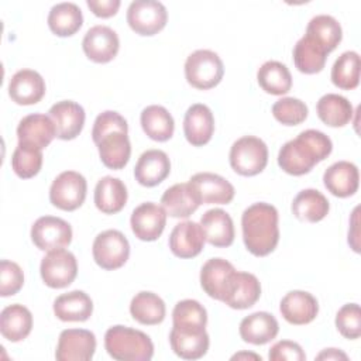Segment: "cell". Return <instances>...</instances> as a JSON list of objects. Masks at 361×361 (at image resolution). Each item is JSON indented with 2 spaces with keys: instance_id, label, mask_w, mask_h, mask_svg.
<instances>
[{
  "instance_id": "obj_1",
  "label": "cell",
  "mask_w": 361,
  "mask_h": 361,
  "mask_svg": "<svg viewBox=\"0 0 361 361\" xmlns=\"http://www.w3.org/2000/svg\"><path fill=\"white\" fill-rule=\"evenodd\" d=\"M333 149L331 140L319 130H305L296 138L285 142L278 152L279 168L293 176L309 173L324 161Z\"/></svg>"
},
{
  "instance_id": "obj_2",
  "label": "cell",
  "mask_w": 361,
  "mask_h": 361,
  "mask_svg": "<svg viewBox=\"0 0 361 361\" xmlns=\"http://www.w3.org/2000/svg\"><path fill=\"white\" fill-rule=\"evenodd\" d=\"M278 210L275 206L258 202L248 206L241 216L243 241L255 257H267L279 241Z\"/></svg>"
},
{
  "instance_id": "obj_3",
  "label": "cell",
  "mask_w": 361,
  "mask_h": 361,
  "mask_svg": "<svg viewBox=\"0 0 361 361\" xmlns=\"http://www.w3.org/2000/svg\"><path fill=\"white\" fill-rule=\"evenodd\" d=\"M107 354L118 361H149L154 344L149 336L127 326H113L104 334Z\"/></svg>"
},
{
  "instance_id": "obj_4",
  "label": "cell",
  "mask_w": 361,
  "mask_h": 361,
  "mask_svg": "<svg viewBox=\"0 0 361 361\" xmlns=\"http://www.w3.org/2000/svg\"><path fill=\"white\" fill-rule=\"evenodd\" d=\"M224 75V65L220 56L210 49L192 52L185 62V78L196 89L207 90L217 86Z\"/></svg>"
},
{
  "instance_id": "obj_5",
  "label": "cell",
  "mask_w": 361,
  "mask_h": 361,
  "mask_svg": "<svg viewBox=\"0 0 361 361\" xmlns=\"http://www.w3.org/2000/svg\"><path fill=\"white\" fill-rule=\"evenodd\" d=\"M228 158L234 172L254 176L262 172L268 164V147L258 137L244 135L233 142Z\"/></svg>"
},
{
  "instance_id": "obj_6",
  "label": "cell",
  "mask_w": 361,
  "mask_h": 361,
  "mask_svg": "<svg viewBox=\"0 0 361 361\" xmlns=\"http://www.w3.org/2000/svg\"><path fill=\"white\" fill-rule=\"evenodd\" d=\"M92 254L94 262L100 268L106 271L118 269L130 257V244L121 231L113 228L104 230L96 235Z\"/></svg>"
},
{
  "instance_id": "obj_7",
  "label": "cell",
  "mask_w": 361,
  "mask_h": 361,
  "mask_svg": "<svg viewBox=\"0 0 361 361\" xmlns=\"http://www.w3.org/2000/svg\"><path fill=\"white\" fill-rule=\"evenodd\" d=\"M166 7L157 0H135L127 8V23L138 35H155L166 25Z\"/></svg>"
},
{
  "instance_id": "obj_8",
  "label": "cell",
  "mask_w": 361,
  "mask_h": 361,
  "mask_svg": "<svg viewBox=\"0 0 361 361\" xmlns=\"http://www.w3.org/2000/svg\"><path fill=\"white\" fill-rule=\"evenodd\" d=\"M86 192L85 176L76 171H65L54 179L49 188V200L61 210L73 212L83 204Z\"/></svg>"
},
{
  "instance_id": "obj_9",
  "label": "cell",
  "mask_w": 361,
  "mask_h": 361,
  "mask_svg": "<svg viewBox=\"0 0 361 361\" xmlns=\"http://www.w3.org/2000/svg\"><path fill=\"white\" fill-rule=\"evenodd\" d=\"M39 272L44 283L52 289L69 286L78 275V262L75 255L65 250H52L42 258Z\"/></svg>"
},
{
  "instance_id": "obj_10",
  "label": "cell",
  "mask_w": 361,
  "mask_h": 361,
  "mask_svg": "<svg viewBox=\"0 0 361 361\" xmlns=\"http://www.w3.org/2000/svg\"><path fill=\"white\" fill-rule=\"evenodd\" d=\"M31 240L41 251L61 250L72 241V227L61 217L42 216L31 226Z\"/></svg>"
},
{
  "instance_id": "obj_11",
  "label": "cell",
  "mask_w": 361,
  "mask_h": 361,
  "mask_svg": "<svg viewBox=\"0 0 361 361\" xmlns=\"http://www.w3.org/2000/svg\"><path fill=\"white\" fill-rule=\"evenodd\" d=\"M96 351V337L90 330L66 329L58 338L55 358L58 361H89Z\"/></svg>"
},
{
  "instance_id": "obj_12",
  "label": "cell",
  "mask_w": 361,
  "mask_h": 361,
  "mask_svg": "<svg viewBox=\"0 0 361 361\" xmlns=\"http://www.w3.org/2000/svg\"><path fill=\"white\" fill-rule=\"evenodd\" d=\"M82 48L90 61L96 63H107L116 58L120 48V39L113 28L107 25H94L86 31Z\"/></svg>"
},
{
  "instance_id": "obj_13",
  "label": "cell",
  "mask_w": 361,
  "mask_h": 361,
  "mask_svg": "<svg viewBox=\"0 0 361 361\" xmlns=\"http://www.w3.org/2000/svg\"><path fill=\"white\" fill-rule=\"evenodd\" d=\"M130 224L137 238L141 241H155L164 233L166 212L154 202L141 203L133 210Z\"/></svg>"
},
{
  "instance_id": "obj_14",
  "label": "cell",
  "mask_w": 361,
  "mask_h": 361,
  "mask_svg": "<svg viewBox=\"0 0 361 361\" xmlns=\"http://www.w3.org/2000/svg\"><path fill=\"white\" fill-rule=\"evenodd\" d=\"M173 353L183 360H199L209 350V334L203 327L173 326L169 333Z\"/></svg>"
},
{
  "instance_id": "obj_15",
  "label": "cell",
  "mask_w": 361,
  "mask_h": 361,
  "mask_svg": "<svg viewBox=\"0 0 361 361\" xmlns=\"http://www.w3.org/2000/svg\"><path fill=\"white\" fill-rule=\"evenodd\" d=\"M59 140H73L76 138L85 124V110L73 100L56 102L48 111Z\"/></svg>"
},
{
  "instance_id": "obj_16",
  "label": "cell",
  "mask_w": 361,
  "mask_h": 361,
  "mask_svg": "<svg viewBox=\"0 0 361 361\" xmlns=\"http://www.w3.org/2000/svg\"><path fill=\"white\" fill-rule=\"evenodd\" d=\"M189 183L204 204H227L234 199V186L223 176L212 172L195 173Z\"/></svg>"
},
{
  "instance_id": "obj_17",
  "label": "cell",
  "mask_w": 361,
  "mask_h": 361,
  "mask_svg": "<svg viewBox=\"0 0 361 361\" xmlns=\"http://www.w3.org/2000/svg\"><path fill=\"white\" fill-rule=\"evenodd\" d=\"M235 268L231 262L223 258L207 259L200 269V286L213 299H224Z\"/></svg>"
},
{
  "instance_id": "obj_18",
  "label": "cell",
  "mask_w": 361,
  "mask_h": 361,
  "mask_svg": "<svg viewBox=\"0 0 361 361\" xmlns=\"http://www.w3.org/2000/svg\"><path fill=\"white\" fill-rule=\"evenodd\" d=\"M56 137L55 126L49 116L34 113L23 117L17 126V138L20 144L44 149Z\"/></svg>"
},
{
  "instance_id": "obj_19",
  "label": "cell",
  "mask_w": 361,
  "mask_h": 361,
  "mask_svg": "<svg viewBox=\"0 0 361 361\" xmlns=\"http://www.w3.org/2000/svg\"><path fill=\"white\" fill-rule=\"evenodd\" d=\"M279 312L288 323L302 326L316 319L319 313V302L306 290H290L282 298Z\"/></svg>"
},
{
  "instance_id": "obj_20",
  "label": "cell",
  "mask_w": 361,
  "mask_h": 361,
  "mask_svg": "<svg viewBox=\"0 0 361 361\" xmlns=\"http://www.w3.org/2000/svg\"><path fill=\"white\" fill-rule=\"evenodd\" d=\"M45 90L44 78L32 69L17 71L8 82V96L21 106L38 103L44 97Z\"/></svg>"
},
{
  "instance_id": "obj_21",
  "label": "cell",
  "mask_w": 361,
  "mask_h": 361,
  "mask_svg": "<svg viewBox=\"0 0 361 361\" xmlns=\"http://www.w3.org/2000/svg\"><path fill=\"white\" fill-rule=\"evenodd\" d=\"M204 234L200 224L185 220L178 223L169 235V250L178 258H193L199 255L204 245Z\"/></svg>"
},
{
  "instance_id": "obj_22",
  "label": "cell",
  "mask_w": 361,
  "mask_h": 361,
  "mask_svg": "<svg viewBox=\"0 0 361 361\" xmlns=\"http://www.w3.org/2000/svg\"><path fill=\"white\" fill-rule=\"evenodd\" d=\"M183 133L189 144L203 147L214 133V117L212 110L202 103L192 104L183 117Z\"/></svg>"
},
{
  "instance_id": "obj_23",
  "label": "cell",
  "mask_w": 361,
  "mask_h": 361,
  "mask_svg": "<svg viewBox=\"0 0 361 361\" xmlns=\"http://www.w3.org/2000/svg\"><path fill=\"white\" fill-rule=\"evenodd\" d=\"M171 172V161L166 152L161 149L144 151L134 168L135 180L147 188L159 185Z\"/></svg>"
},
{
  "instance_id": "obj_24",
  "label": "cell",
  "mask_w": 361,
  "mask_h": 361,
  "mask_svg": "<svg viewBox=\"0 0 361 361\" xmlns=\"http://www.w3.org/2000/svg\"><path fill=\"white\" fill-rule=\"evenodd\" d=\"M261 296V283L254 274L235 271L223 302L231 309L243 310L254 306Z\"/></svg>"
},
{
  "instance_id": "obj_25",
  "label": "cell",
  "mask_w": 361,
  "mask_h": 361,
  "mask_svg": "<svg viewBox=\"0 0 361 361\" xmlns=\"http://www.w3.org/2000/svg\"><path fill=\"white\" fill-rule=\"evenodd\" d=\"M323 183L326 189L337 197L353 196L360 185L358 168L353 162L337 161L324 171Z\"/></svg>"
},
{
  "instance_id": "obj_26",
  "label": "cell",
  "mask_w": 361,
  "mask_h": 361,
  "mask_svg": "<svg viewBox=\"0 0 361 361\" xmlns=\"http://www.w3.org/2000/svg\"><path fill=\"white\" fill-rule=\"evenodd\" d=\"M161 203L166 214L175 219H188L202 204L196 190L189 182L175 183L168 188L161 197Z\"/></svg>"
},
{
  "instance_id": "obj_27",
  "label": "cell",
  "mask_w": 361,
  "mask_h": 361,
  "mask_svg": "<svg viewBox=\"0 0 361 361\" xmlns=\"http://www.w3.org/2000/svg\"><path fill=\"white\" fill-rule=\"evenodd\" d=\"M204 240L219 248L230 247L234 241V223L231 216L223 209H210L200 219Z\"/></svg>"
},
{
  "instance_id": "obj_28",
  "label": "cell",
  "mask_w": 361,
  "mask_h": 361,
  "mask_svg": "<svg viewBox=\"0 0 361 361\" xmlns=\"http://www.w3.org/2000/svg\"><path fill=\"white\" fill-rule=\"evenodd\" d=\"M238 331L245 343L262 345L276 337L279 324L274 314L268 312H255L241 320Z\"/></svg>"
},
{
  "instance_id": "obj_29",
  "label": "cell",
  "mask_w": 361,
  "mask_h": 361,
  "mask_svg": "<svg viewBox=\"0 0 361 361\" xmlns=\"http://www.w3.org/2000/svg\"><path fill=\"white\" fill-rule=\"evenodd\" d=\"M127 134L128 133L113 131L106 134L96 144L100 161L104 166L118 171L128 164L131 155V144Z\"/></svg>"
},
{
  "instance_id": "obj_30",
  "label": "cell",
  "mask_w": 361,
  "mask_h": 361,
  "mask_svg": "<svg viewBox=\"0 0 361 361\" xmlns=\"http://www.w3.org/2000/svg\"><path fill=\"white\" fill-rule=\"evenodd\" d=\"M32 329V314L31 312L20 305L14 303L6 306L0 313V333L1 336L11 341L18 343L28 337Z\"/></svg>"
},
{
  "instance_id": "obj_31",
  "label": "cell",
  "mask_w": 361,
  "mask_h": 361,
  "mask_svg": "<svg viewBox=\"0 0 361 361\" xmlns=\"http://www.w3.org/2000/svg\"><path fill=\"white\" fill-rule=\"evenodd\" d=\"M127 188L118 178L103 176L94 188V204L104 214H116L127 203Z\"/></svg>"
},
{
  "instance_id": "obj_32",
  "label": "cell",
  "mask_w": 361,
  "mask_h": 361,
  "mask_svg": "<svg viewBox=\"0 0 361 361\" xmlns=\"http://www.w3.org/2000/svg\"><path fill=\"white\" fill-rule=\"evenodd\" d=\"M54 313L62 322H86L93 313V302L83 290H71L54 300Z\"/></svg>"
},
{
  "instance_id": "obj_33",
  "label": "cell",
  "mask_w": 361,
  "mask_h": 361,
  "mask_svg": "<svg viewBox=\"0 0 361 361\" xmlns=\"http://www.w3.org/2000/svg\"><path fill=\"white\" fill-rule=\"evenodd\" d=\"M329 210L327 197L316 189L300 190L292 202V213L300 221L317 223L327 216Z\"/></svg>"
},
{
  "instance_id": "obj_34",
  "label": "cell",
  "mask_w": 361,
  "mask_h": 361,
  "mask_svg": "<svg viewBox=\"0 0 361 361\" xmlns=\"http://www.w3.org/2000/svg\"><path fill=\"white\" fill-rule=\"evenodd\" d=\"M305 35L322 47L327 54H330L341 42L343 30L334 17L319 14L309 21Z\"/></svg>"
},
{
  "instance_id": "obj_35",
  "label": "cell",
  "mask_w": 361,
  "mask_h": 361,
  "mask_svg": "<svg viewBox=\"0 0 361 361\" xmlns=\"http://www.w3.org/2000/svg\"><path fill=\"white\" fill-rule=\"evenodd\" d=\"M316 113L326 126L344 127L351 121L354 110L347 97L337 93H327L319 99Z\"/></svg>"
},
{
  "instance_id": "obj_36",
  "label": "cell",
  "mask_w": 361,
  "mask_h": 361,
  "mask_svg": "<svg viewBox=\"0 0 361 361\" xmlns=\"http://www.w3.org/2000/svg\"><path fill=\"white\" fill-rule=\"evenodd\" d=\"M130 313L135 322L145 326H155L164 322L165 302L154 292H138L130 303Z\"/></svg>"
},
{
  "instance_id": "obj_37",
  "label": "cell",
  "mask_w": 361,
  "mask_h": 361,
  "mask_svg": "<svg viewBox=\"0 0 361 361\" xmlns=\"http://www.w3.org/2000/svg\"><path fill=\"white\" fill-rule=\"evenodd\" d=\"M82 24V10L75 3H58L49 10L48 27L58 37H71L76 34L80 30Z\"/></svg>"
},
{
  "instance_id": "obj_38",
  "label": "cell",
  "mask_w": 361,
  "mask_h": 361,
  "mask_svg": "<svg viewBox=\"0 0 361 361\" xmlns=\"http://www.w3.org/2000/svg\"><path fill=\"white\" fill-rule=\"evenodd\" d=\"M144 133L154 141H168L173 135L175 121L171 113L158 104L147 106L140 116Z\"/></svg>"
},
{
  "instance_id": "obj_39",
  "label": "cell",
  "mask_w": 361,
  "mask_h": 361,
  "mask_svg": "<svg viewBox=\"0 0 361 361\" xmlns=\"http://www.w3.org/2000/svg\"><path fill=\"white\" fill-rule=\"evenodd\" d=\"M257 80L264 92L275 96L285 94L292 87V75L289 69L285 63L278 61L264 62L257 72Z\"/></svg>"
},
{
  "instance_id": "obj_40",
  "label": "cell",
  "mask_w": 361,
  "mask_h": 361,
  "mask_svg": "<svg viewBox=\"0 0 361 361\" xmlns=\"http://www.w3.org/2000/svg\"><path fill=\"white\" fill-rule=\"evenodd\" d=\"M327 52L309 37L303 35L293 47V62L299 72L306 75L319 73L323 71L327 59Z\"/></svg>"
},
{
  "instance_id": "obj_41",
  "label": "cell",
  "mask_w": 361,
  "mask_h": 361,
  "mask_svg": "<svg viewBox=\"0 0 361 361\" xmlns=\"http://www.w3.org/2000/svg\"><path fill=\"white\" fill-rule=\"evenodd\" d=\"M331 82L343 90L355 89L360 83V55L355 51L343 52L331 68Z\"/></svg>"
},
{
  "instance_id": "obj_42",
  "label": "cell",
  "mask_w": 361,
  "mask_h": 361,
  "mask_svg": "<svg viewBox=\"0 0 361 361\" xmlns=\"http://www.w3.org/2000/svg\"><path fill=\"white\" fill-rule=\"evenodd\" d=\"M41 166L42 149L18 142L11 157V168L14 173L21 179H30L41 171Z\"/></svg>"
},
{
  "instance_id": "obj_43",
  "label": "cell",
  "mask_w": 361,
  "mask_h": 361,
  "mask_svg": "<svg viewBox=\"0 0 361 361\" xmlns=\"http://www.w3.org/2000/svg\"><path fill=\"white\" fill-rule=\"evenodd\" d=\"M173 326L182 327H203L207 324V312L195 299H183L178 302L172 312Z\"/></svg>"
},
{
  "instance_id": "obj_44",
  "label": "cell",
  "mask_w": 361,
  "mask_h": 361,
  "mask_svg": "<svg viewBox=\"0 0 361 361\" xmlns=\"http://www.w3.org/2000/svg\"><path fill=\"white\" fill-rule=\"evenodd\" d=\"M307 106L296 97H282L272 106V114L283 126H298L307 118Z\"/></svg>"
},
{
  "instance_id": "obj_45",
  "label": "cell",
  "mask_w": 361,
  "mask_h": 361,
  "mask_svg": "<svg viewBox=\"0 0 361 361\" xmlns=\"http://www.w3.org/2000/svg\"><path fill=\"white\" fill-rule=\"evenodd\" d=\"M336 327L348 340L361 336V310L357 303H347L336 314Z\"/></svg>"
},
{
  "instance_id": "obj_46",
  "label": "cell",
  "mask_w": 361,
  "mask_h": 361,
  "mask_svg": "<svg viewBox=\"0 0 361 361\" xmlns=\"http://www.w3.org/2000/svg\"><path fill=\"white\" fill-rule=\"evenodd\" d=\"M113 131L128 133V124H127L126 118L121 114H118L117 111L106 110V111L100 113L93 123V128H92L93 142L97 144L106 134L113 133Z\"/></svg>"
},
{
  "instance_id": "obj_47",
  "label": "cell",
  "mask_w": 361,
  "mask_h": 361,
  "mask_svg": "<svg viewBox=\"0 0 361 361\" xmlns=\"http://www.w3.org/2000/svg\"><path fill=\"white\" fill-rule=\"evenodd\" d=\"M24 285V274L17 262L1 259L0 262V295L3 298L16 295Z\"/></svg>"
},
{
  "instance_id": "obj_48",
  "label": "cell",
  "mask_w": 361,
  "mask_h": 361,
  "mask_svg": "<svg viewBox=\"0 0 361 361\" xmlns=\"http://www.w3.org/2000/svg\"><path fill=\"white\" fill-rule=\"evenodd\" d=\"M268 358L271 361H305L306 354L298 343L290 340H281L271 347Z\"/></svg>"
},
{
  "instance_id": "obj_49",
  "label": "cell",
  "mask_w": 361,
  "mask_h": 361,
  "mask_svg": "<svg viewBox=\"0 0 361 361\" xmlns=\"http://www.w3.org/2000/svg\"><path fill=\"white\" fill-rule=\"evenodd\" d=\"M90 11L102 18L113 17L120 8V0H87L86 1Z\"/></svg>"
},
{
  "instance_id": "obj_50",
  "label": "cell",
  "mask_w": 361,
  "mask_h": 361,
  "mask_svg": "<svg viewBox=\"0 0 361 361\" xmlns=\"http://www.w3.org/2000/svg\"><path fill=\"white\" fill-rule=\"evenodd\" d=\"M316 358L317 360H348L347 354L337 348H326Z\"/></svg>"
},
{
  "instance_id": "obj_51",
  "label": "cell",
  "mask_w": 361,
  "mask_h": 361,
  "mask_svg": "<svg viewBox=\"0 0 361 361\" xmlns=\"http://www.w3.org/2000/svg\"><path fill=\"white\" fill-rule=\"evenodd\" d=\"M240 358H254V360L261 361V357L257 354H252V353H240V354H235L231 357V360H240Z\"/></svg>"
}]
</instances>
